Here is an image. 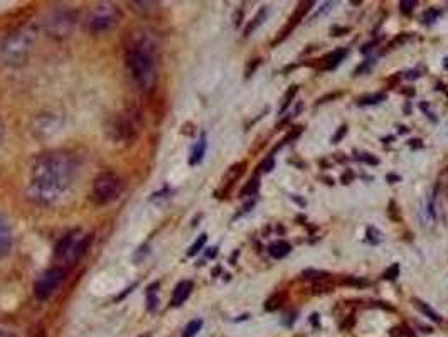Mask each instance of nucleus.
<instances>
[{
    "label": "nucleus",
    "mask_w": 448,
    "mask_h": 337,
    "mask_svg": "<svg viewBox=\"0 0 448 337\" xmlns=\"http://www.w3.org/2000/svg\"><path fill=\"white\" fill-rule=\"evenodd\" d=\"M2 135H3V125H2V120H0V142H2Z\"/></svg>",
    "instance_id": "obj_36"
},
{
    "label": "nucleus",
    "mask_w": 448,
    "mask_h": 337,
    "mask_svg": "<svg viewBox=\"0 0 448 337\" xmlns=\"http://www.w3.org/2000/svg\"><path fill=\"white\" fill-rule=\"evenodd\" d=\"M360 161H364V162H367V164H371V165H378V159L373 157V155L371 154H364L363 157H360Z\"/></svg>",
    "instance_id": "obj_32"
},
{
    "label": "nucleus",
    "mask_w": 448,
    "mask_h": 337,
    "mask_svg": "<svg viewBox=\"0 0 448 337\" xmlns=\"http://www.w3.org/2000/svg\"><path fill=\"white\" fill-rule=\"evenodd\" d=\"M88 241L90 236H83V233L79 229L70 231L56 245L54 258L58 261H74L88 248Z\"/></svg>",
    "instance_id": "obj_5"
},
{
    "label": "nucleus",
    "mask_w": 448,
    "mask_h": 337,
    "mask_svg": "<svg viewBox=\"0 0 448 337\" xmlns=\"http://www.w3.org/2000/svg\"><path fill=\"white\" fill-rule=\"evenodd\" d=\"M192 289H194V285H192L191 280H184V282L177 283V287L174 289L172 300H170V304H172L174 307H179L184 304V302L189 298V295H191Z\"/></svg>",
    "instance_id": "obj_12"
},
{
    "label": "nucleus",
    "mask_w": 448,
    "mask_h": 337,
    "mask_svg": "<svg viewBox=\"0 0 448 337\" xmlns=\"http://www.w3.org/2000/svg\"><path fill=\"white\" fill-rule=\"evenodd\" d=\"M398 275H400V265H398V263L391 265L388 270L385 272V278L386 280H396Z\"/></svg>",
    "instance_id": "obj_28"
},
{
    "label": "nucleus",
    "mask_w": 448,
    "mask_h": 337,
    "mask_svg": "<svg viewBox=\"0 0 448 337\" xmlns=\"http://www.w3.org/2000/svg\"><path fill=\"white\" fill-rule=\"evenodd\" d=\"M157 283H154V285L150 287L149 292H147V304H149V310H155V305H157V297H155V294H157Z\"/></svg>",
    "instance_id": "obj_23"
},
{
    "label": "nucleus",
    "mask_w": 448,
    "mask_h": 337,
    "mask_svg": "<svg viewBox=\"0 0 448 337\" xmlns=\"http://www.w3.org/2000/svg\"><path fill=\"white\" fill-rule=\"evenodd\" d=\"M120 21V12L112 3H101L91 12L88 25L91 34L110 32Z\"/></svg>",
    "instance_id": "obj_6"
},
{
    "label": "nucleus",
    "mask_w": 448,
    "mask_h": 337,
    "mask_svg": "<svg viewBox=\"0 0 448 337\" xmlns=\"http://www.w3.org/2000/svg\"><path fill=\"white\" fill-rule=\"evenodd\" d=\"M386 100V94L385 93H378V94H373V96H364L359 100V105L360 107H364V105H376L379 103V101Z\"/></svg>",
    "instance_id": "obj_20"
},
{
    "label": "nucleus",
    "mask_w": 448,
    "mask_h": 337,
    "mask_svg": "<svg viewBox=\"0 0 448 337\" xmlns=\"http://www.w3.org/2000/svg\"><path fill=\"white\" fill-rule=\"evenodd\" d=\"M347 56V51L345 49H337V51H332L330 54L324 56L322 59H318V68L320 70H334L340 64V61Z\"/></svg>",
    "instance_id": "obj_13"
},
{
    "label": "nucleus",
    "mask_w": 448,
    "mask_h": 337,
    "mask_svg": "<svg viewBox=\"0 0 448 337\" xmlns=\"http://www.w3.org/2000/svg\"><path fill=\"white\" fill-rule=\"evenodd\" d=\"M413 302H415V307H416V309H418L421 314H425V316H427L428 319H431V320H435V322H442V317H440L438 314L435 312V310H431V307H430V305L425 304V302L418 300V298H415V300H413Z\"/></svg>",
    "instance_id": "obj_16"
},
{
    "label": "nucleus",
    "mask_w": 448,
    "mask_h": 337,
    "mask_svg": "<svg viewBox=\"0 0 448 337\" xmlns=\"http://www.w3.org/2000/svg\"><path fill=\"white\" fill-rule=\"evenodd\" d=\"M283 304V295H275L267 302V310H276Z\"/></svg>",
    "instance_id": "obj_26"
},
{
    "label": "nucleus",
    "mask_w": 448,
    "mask_h": 337,
    "mask_svg": "<svg viewBox=\"0 0 448 337\" xmlns=\"http://www.w3.org/2000/svg\"><path fill=\"white\" fill-rule=\"evenodd\" d=\"M125 61L135 83L142 90H150L155 83V61L152 48L145 41H135L127 48Z\"/></svg>",
    "instance_id": "obj_3"
},
{
    "label": "nucleus",
    "mask_w": 448,
    "mask_h": 337,
    "mask_svg": "<svg viewBox=\"0 0 448 337\" xmlns=\"http://www.w3.org/2000/svg\"><path fill=\"white\" fill-rule=\"evenodd\" d=\"M268 252H269V255L273 256V258L282 260V258H285V256L288 255V253L292 252V246L288 245L287 241H275V243L269 245Z\"/></svg>",
    "instance_id": "obj_14"
},
{
    "label": "nucleus",
    "mask_w": 448,
    "mask_h": 337,
    "mask_svg": "<svg viewBox=\"0 0 448 337\" xmlns=\"http://www.w3.org/2000/svg\"><path fill=\"white\" fill-rule=\"evenodd\" d=\"M312 290L315 294H318V292H332V285L330 283H320V282H315Z\"/></svg>",
    "instance_id": "obj_31"
},
{
    "label": "nucleus",
    "mask_w": 448,
    "mask_h": 337,
    "mask_svg": "<svg viewBox=\"0 0 448 337\" xmlns=\"http://www.w3.org/2000/svg\"><path fill=\"white\" fill-rule=\"evenodd\" d=\"M366 240L369 241L371 245H378L379 241H381V233H379V231L374 229V228H367Z\"/></svg>",
    "instance_id": "obj_24"
},
{
    "label": "nucleus",
    "mask_w": 448,
    "mask_h": 337,
    "mask_svg": "<svg viewBox=\"0 0 448 337\" xmlns=\"http://www.w3.org/2000/svg\"><path fill=\"white\" fill-rule=\"evenodd\" d=\"M73 28V21L66 14H56L51 21H48V32L49 36H68V32Z\"/></svg>",
    "instance_id": "obj_10"
},
{
    "label": "nucleus",
    "mask_w": 448,
    "mask_h": 337,
    "mask_svg": "<svg viewBox=\"0 0 448 337\" xmlns=\"http://www.w3.org/2000/svg\"><path fill=\"white\" fill-rule=\"evenodd\" d=\"M258 187H260V179H258V177H253V179L243 187L241 196H253L254 192L258 191Z\"/></svg>",
    "instance_id": "obj_19"
},
{
    "label": "nucleus",
    "mask_w": 448,
    "mask_h": 337,
    "mask_svg": "<svg viewBox=\"0 0 448 337\" xmlns=\"http://www.w3.org/2000/svg\"><path fill=\"white\" fill-rule=\"evenodd\" d=\"M204 154H206V135H203V137L199 139V142L196 143L194 150H192V155H191V165H196L199 164L201 161H203Z\"/></svg>",
    "instance_id": "obj_15"
},
{
    "label": "nucleus",
    "mask_w": 448,
    "mask_h": 337,
    "mask_svg": "<svg viewBox=\"0 0 448 337\" xmlns=\"http://www.w3.org/2000/svg\"><path fill=\"white\" fill-rule=\"evenodd\" d=\"M123 192V181L115 172H101L100 176L94 179L93 189H91V199L98 204V206H106V204L113 203L120 198Z\"/></svg>",
    "instance_id": "obj_4"
},
{
    "label": "nucleus",
    "mask_w": 448,
    "mask_h": 337,
    "mask_svg": "<svg viewBox=\"0 0 448 337\" xmlns=\"http://www.w3.org/2000/svg\"><path fill=\"white\" fill-rule=\"evenodd\" d=\"M76 177V162L66 152H48L32 162L29 194L36 203L51 206L70 191Z\"/></svg>",
    "instance_id": "obj_1"
},
{
    "label": "nucleus",
    "mask_w": 448,
    "mask_h": 337,
    "mask_svg": "<svg viewBox=\"0 0 448 337\" xmlns=\"http://www.w3.org/2000/svg\"><path fill=\"white\" fill-rule=\"evenodd\" d=\"M314 6V2L312 0H309V2H300L298 6H297V9L294 10V14H292L290 19H288V22H287V25H285V28L282 29V31H280V36L276 37V41L273 44H278V43H282V41L285 39V37H288L290 36V32L294 31L295 28H297V24L300 21H302L303 17H305V14L309 12L310 10V7Z\"/></svg>",
    "instance_id": "obj_9"
},
{
    "label": "nucleus",
    "mask_w": 448,
    "mask_h": 337,
    "mask_svg": "<svg viewBox=\"0 0 448 337\" xmlns=\"http://www.w3.org/2000/svg\"><path fill=\"white\" fill-rule=\"evenodd\" d=\"M112 130L115 132V139H130L139 130V115L135 112L121 113L115 123L112 125Z\"/></svg>",
    "instance_id": "obj_8"
},
{
    "label": "nucleus",
    "mask_w": 448,
    "mask_h": 337,
    "mask_svg": "<svg viewBox=\"0 0 448 337\" xmlns=\"http://www.w3.org/2000/svg\"><path fill=\"white\" fill-rule=\"evenodd\" d=\"M201 329H203V320L201 319L191 320L187 325H185L184 332H182V337H196Z\"/></svg>",
    "instance_id": "obj_17"
},
{
    "label": "nucleus",
    "mask_w": 448,
    "mask_h": 337,
    "mask_svg": "<svg viewBox=\"0 0 448 337\" xmlns=\"http://www.w3.org/2000/svg\"><path fill=\"white\" fill-rule=\"evenodd\" d=\"M273 167H275V159H273V155H269V157L261 162V170H263V172H269Z\"/></svg>",
    "instance_id": "obj_30"
},
{
    "label": "nucleus",
    "mask_w": 448,
    "mask_h": 337,
    "mask_svg": "<svg viewBox=\"0 0 448 337\" xmlns=\"http://www.w3.org/2000/svg\"><path fill=\"white\" fill-rule=\"evenodd\" d=\"M0 337H15V334H12V332L9 331H0Z\"/></svg>",
    "instance_id": "obj_35"
},
{
    "label": "nucleus",
    "mask_w": 448,
    "mask_h": 337,
    "mask_svg": "<svg viewBox=\"0 0 448 337\" xmlns=\"http://www.w3.org/2000/svg\"><path fill=\"white\" fill-rule=\"evenodd\" d=\"M400 181V177H398V176H388V181Z\"/></svg>",
    "instance_id": "obj_37"
},
{
    "label": "nucleus",
    "mask_w": 448,
    "mask_h": 337,
    "mask_svg": "<svg viewBox=\"0 0 448 337\" xmlns=\"http://www.w3.org/2000/svg\"><path fill=\"white\" fill-rule=\"evenodd\" d=\"M37 41V29L34 25H22L15 29L0 43V59L9 66L17 68L29 61Z\"/></svg>",
    "instance_id": "obj_2"
},
{
    "label": "nucleus",
    "mask_w": 448,
    "mask_h": 337,
    "mask_svg": "<svg viewBox=\"0 0 448 337\" xmlns=\"http://www.w3.org/2000/svg\"><path fill=\"white\" fill-rule=\"evenodd\" d=\"M303 276L309 280H315V282H318V280H324L325 276H329L325 272H317V270H305L303 272Z\"/></svg>",
    "instance_id": "obj_25"
},
{
    "label": "nucleus",
    "mask_w": 448,
    "mask_h": 337,
    "mask_svg": "<svg viewBox=\"0 0 448 337\" xmlns=\"http://www.w3.org/2000/svg\"><path fill=\"white\" fill-rule=\"evenodd\" d=\"M345 132H347V127H340V130H339V132H337V134H336V137H334V139H332V142H334V143H337V142H339V139H343V137H344V135H345Z\"/></svg>",
    "instance_id": "obj_33"
},
{
    "label": "nucleus",
    "mask_w": 448,
    "mask_h": 337,
    "mask_svg": "<svg viewBox=\"0 0 448 337\" xmlns=\"http://www.w3.org/2000/svg\"><path fill=\"white\" fill-rule=\"evenodd\" d=\"M10 248H12V233L7 219L0 214V258L9 255Z\"/></svg>",
    "instance_id": "obj_11"
},
{
    "label": "nucleus",
    "mask_w": 448,
    "mask_h": 337,
    "mask_svg": "<svg viewBox=\"0 0 448 337\" xmlns=\"http://www.w3.org/2000/svg\"><path fill=\"white\" fill-rule=\"evenodd\" d=\"M440 10H435V9H428L427 12H425V22H427V24H431V22L436 21V19L440 17Z\"/></svg>",
    "instance_id": "obj_29"
},
{
    "label": "nucleus",
    "mask_w": 448,
    "mask_h": 337,
    "mask_svg": "<svg viewBox=\"0 0 448 337\" xmlns=\"http://www.w3.org/2000/svg\"><path fill=\"white\" fill-rule=\"evenodd\" d=\"M63 280H64V268L61 267L48 268V270L37 278L36 285H34V295H36V298L45 300V298L51 297V295L59 289Z\"/></svg>",
    "instance_id": "obj_7"
},
{
    "label": "nucleus",
    "mask_w": 448,
    "mask_h": 337,
    "mask_svg": "<svg viewBox=\"0 0 448 337\" xmlns=\"http://www.w3.org/2000/svg\"><path fill=\"white\" fill-rule=\"evenodd\" d=\"M265 14H267V10H265V9H261V12H260V14H258V16L253 19V22H252V24H250V25H248V29H246V31H245L246 36H250V34H252V32L254 31V29H256V28H258V25H260V24H261V22H263V19H265Z\"/></svg>",
    "instance_id": "obj_22"
},
{
    "label": "nucleus",
    "mask_w": 448,
    "mask_h": 337,
    "mask_svg": "<svg viewBox=\"0 0 448 337\" xmlns=\"http://www.w3.org/2000/svg\"><path fill=\"white\" fill-rule=\"evenodd\" d=\"M345 283H351V285H366V282H363V280H356V278L345 280Z\"/></svg>",
    "instance_id": "obj_34"
},
{
    "label": "nucleus",
    "mask_w": 448,
    "mask_h": 337,
    "mask_svg": "<svg viewBox=\"0 0 448 337\" xmlns=\"http://www.w3.org/2000/svg\"><path fill=\"white\" fill-rule=\"evenodd\" d=\"M206 241H207V236H206V234H201V236L197 238V240H196V243L191 246V249H189V252H187V255H189V256H194L196 253H199V249L203 248L204 245H206Z\"/></svg>",
    "instance_id": "obj_21"
},
{
    "label": "nucleus",
    "mask_w": 448,
    "mask_h": 337,
    "mask_svg": "<svg viewBox=\"0 0 448 337\" xmlns=\"http://www.w3.org/2000/svg\"><path fill=\"white\" fill-rule=\"evenodd\" d=\"M297 92H298V86L297 85H292L290 88H288V92H287V94H285V98H283V105H282V108H280V113H285V110L290 107L292 100H294V96H295V94H297Z\"/></svg>",
    "instance_id": "obj_18"
},
{
    "label": "nucleus",
    "mask_w": 448,
    "mask_h": 337,
    "mask_svg": "<svg viewBox=\"0 0 448 337\" xmlns=\"http://www.w3.org/2000/svg\"><path fill=\"white\" fill-rule=\"evenodd\" d=\"M400 7H401V12H403L406 16V14H411L413 10H415L416 2H415V0H401Z\"/></svg>",
    "instance_id": "obj_27"
}]
</instances>
